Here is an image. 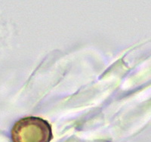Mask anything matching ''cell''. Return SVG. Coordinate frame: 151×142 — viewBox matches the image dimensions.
Segmentation results:
<instances>
[{
	"label": "cell",
	"instance_id": "1",
	"mask_svg": "<svg viewBox=\"0 0 151 142\" xmlns=\"http://www.w3.org/2000/svg\"><path fill=\"white\" fill-rule=\"evenodd\" d=\"M11 136L13 142H50L53 137L51 125L36 117L19 120L12 128Z\"/></svg>",
	"mask_w": 151,
	"mask_h": 142
}]
</instances>
